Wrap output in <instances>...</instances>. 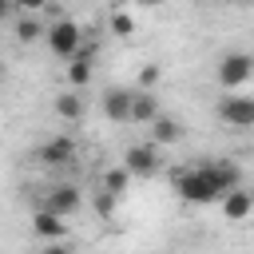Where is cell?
<instances>
[{
  "instance_id": "6da1fadb",
  "label": "cell",
  "mask_w": 254,
  "mask_h": 254,
  "mask_svg": "<svg viewBox=\"0 0 254 254\" xmlns=\"http://www.w3.org/2000/svg\"><path fill=\"white\" fill-rule=\"evenodd\" d=\"M175 190H179V198H187V202H218V198H222V190H218V183H214V175H210L206 163L179 171Z\"/></svg>"
},
{
  "instance_id": "7a4b0ae2",
  "label": "cell",
  "mask_w": 254,
  "mask_h": 254,
  "mask_svg": "<svg viewBox=\"0 0 254 254\" xmlns=\"http://www.w3.org/2000/svg\"><path fill=\"white\" fill-rule=\"evenodd\" d=\"M44 40H48V48H52V56H60V60H71V56L79 52V44H83V32H79V24H75V20H67V16H60L56 24H48V32H44Z\"/></svg>"
},
{
  "instance_id": "3957f363",
  "label": "cell",
  "mask_w": 254,
  "mask_h": 254,
  "mask_svg": "<svg viewBox=\"0 0 254 254\" xmlns=\"http://www.w3.org/2000/svg\"><path fill=\"white\" fill-rule=\"evenodd\" d=\"M218 87H226V91H234V87H242L250 75H254V56L250 52H226L222 60H218Z\"/></svg>"
},
{
  "instance_id": "277c9868",
  "label": "cell",
  "mask_w": 254,
  "mask_h": 254,
  "mask_svg": "<svg viewBox=\"0 0 254 254\" xmlns=\"http://www.w3.org/2000/svg\"><path fill=\"white\" fill-rule=\"evenodd\" d=\"M123 167H127V175H131V179H151V175L163 167L159 147H155V143H135V147H127Z\"/></svg>"
},
{
  "instance_id": "5b68a950",
  "label": "cell",
  "mask_w": 254,
  "mask_h": 254,
  "mask_svg": "<svg viewBox=\"0 0 254 254\" xmlns=\"http://www.w3.org/2000/svg\"><path fill=\"white\" fill-rule=\"evenodd\" d=\"M218 119L226 127H238V131L254 127V95H226L218 103Z\"/></svg>"
},
{
  "instance_id": "8992f818",
  "label": "cell",
  "mask_w": 254,
  "mask_h": 254,
  "mask_svg": "<svg viewBox=\"0 0 254 254\" xmlns=\"http://www.w3.org/2000/svg\"><path fill=\"white\" fill-rule=\"evenodd\" d=\"M75 155H79V147H75L71 135H52V139L40 143V151H36V159H40L44 167H67V163H75Z\"/></svg>"
},
{
  "instance_id": "52a82bcc",
  "label": "cell",
  "mask_w": 254,
  "mask_h": 254,
  "mask_svg": "<svg viewBox=\"0 0 254 254\" xmlns=\"http://www.w3.org/2000/svg\"><path fill=\"white\" fill-rule=\"evenodd\" d=\"M79 202H83V194H79L75 183H56V187H48V194H44V206L56 210L60 218H71V214L79 210Z\"/></svg>"
},
{
  "instance_id": "ba28073f",
  "label": "cell",
  "mask_w": 254,
  "mask_h": 254,
  "mask_svg": "<svg viewBox=\"0 0 254 254\" xmlns=\"http://www.w3.org/2000/svg\"><path fill=\"white\" fill-rule=\"evenodd\" d=\"M218 202H222V218H226V222H242V218H250V214H254V190L230 187Z\"/></svg>"
},
{
  "instance_id": "9c48e42d",
  "label": "cell",
  "mask_w": 254,
  "mask_h": 254,
  "mask_svg": "<svg viewBox=\"0 0 254 254\" xmlns=\"http://www.w3.org/2000/svg\"><path fill=\"white\" fill-rule=\"evenodd\" d=\"M32 234L44 238V242H52V238H67V218H60L56 210L40 206V210L32 214Z\"/></svg>"
},
{
  "instance_id": "30bf717a",
  "label": "cell",
  "mask_w": 254,
  "mask_h": 254,
  "mask_svg": "<svg viewBox=\"0 0 254 254\" xmlns=\"http://www.w3.org/2000/svg\"><path fill=\"white\" fill-rule=\"evenodd\" d=\"M103 115L111 123H131V91L127 87H107L103 91Z\"/></svg>"
},
{
  "instance_id": "8fae6325",
  "label": "cell",
  "mask_w": 254,
  "mask_h": 254,
  "mask_svg": "<svg viewBox=\"0 0 254 254\" xmlns=\"http://www.w3.org/2000/svg\"><path fill=\"white\" fill-rule=\"evenodd\" d=\"M95 64V48H79L75 56H71V64H67V83L71 87H83V83H91V67Z\"/></svg>"
},
{
  "instance_id": "7c38bea8",
  "label": "cell",
  "mask_w": 254,
  "mask_h": 254,
  "mask_svg": "<svg viewBox=\"0 0 254 254\" xmlns=\"http://www.w3.org/2000/svg\"><path fill=\"white\" fill-rule=\"evenodd\" d=\"M179 139H183V123L159 111V115L151 119V143H155V147H171V143H179Z\"/></svg>"
},
{
  "instance_id": "4fadbf2b",
  "label": "cell",
  "mask_w": 254,
  "mask_h": 254,
  "mask_svg": "<svg viewBox=\"0 0 254 254\" xmlns=\"http://www.w3.org/2000/svg\"><path fill=\"white\" fill-rule=\"evenodd\" d=\"M155 115H159V95L147 87L131 91V123H151Z\"/></svg>"
},
{
  "instance_id": "5bb4252c",
  "label": "cell",
  "mask_w": 254,
  "mask_h": 254,
  "mask_svg": "<svg viewBox=\"0 0 254 254\" xmlns=\"http://www.w3.org/2000/svg\"><path fill=\"white\" fill-rule=\"evenodd\" d=\"M56 115H60V119H67V123H75V119L83 115V99H79L75 91H64V95H56Z\"/></svg>"
},
{
  "instance_id": "9a60e30c",
  "label": "cell",
  "mask_w": 254,
  "mask_h": 254,
  "mask_svg": "<svg viewBox=\"0 0 254 254\" xmlns=\"http://www.w3.org/2000/svg\"><path fill=\"white\" fill-rule=\"evenodd\" d=\"M44 32H48V28H44V24L36 20V16H24V20L16 24V40H20V44H36V40H40Z\"/></svg>"
},
{
  "instance_id": "2e32d148",
  "label": "cell",
  "mask_w": 254,
  "mask_h": 254,
  "mask_svg": "<svg viewBox=\"0 0 254 254\" xmlns=\"http://www.w3.org/2000/svg\"><path fill=\"white\" fill-rule=\"evenodd\" d=\"M127 183H131L127 167H111V171L103 175V190H111V194H123V190H127Z\"/></svg>"
},
{
  "instance_id": "e0dca14e",
  "label": "cell",
  "mask_w": 254,
  "mask_h": 254,
  "mask_svg": "<svg viewBox=\"0 0 254 254\" xmlns=\"http://www.w3.org/2000/svg\"><path fill=\"white\" fill-rule=\"evenodd\" d=\"M111 32H115V36H123V40H127V36H131V32H135V20H131V16H127V12H115V16H111Z\"/></svg>"
},
{
  "instance_id": "ac0fdd59",
  "label": "cell",
  "mask_w": 254,
  "mask_h": 254,
  "mask_svg": "<svg viewBox=\"0 0 254 254\" xmlns=\"http://www.w3.org/2000/svg\"><path fill=\"white\" fill-rule=\"evenodd\" d=\"M159 79H163V67H159V64H147V67H139V87H147V91H151Z\"/></svg>"
},
{
  "instance_id": "d6986e66",
  "label": "cell",
  "mask_w": 254,
  "mask_h": 254,
  "mask_svg": "<svg viewBox=\"0 0 254 254\" xmlns=\"http://www.w3.org/2000/svg\"><path fill=\"white\" fill-rule=\"evenodd\" d=\"M115 198H119V194H111V190H99V194H95V210H99V218H111Z\"/></svg>"
},
{
  "instance_id": "ffe728a7",
  "label": "cell",
  "mask_w": 254,
  "mask_h": 254,
  "mask_svg": "<svg viewBox=\"0 0 254 254\" xmlns=\"http://www.w3.org/2000/svg\"><path fill=\"white\" fill-rule=\"evenodd\" d=\"M40 254H75V250H71V242H67V238H52V242H44V246H40Z\"/></svg>"
},
{
  "instance_id": "44dd1931",
  "label": "cell",
  "mask_w": 254,
  "mask_h": 254,
  "mask_svg": "<svg viewBox=\"0 0 254 254\" xmlns=\"http://www.w3.org/2000/svg\"><path fill=\"white\" fill-rule=\"evenodd\" d=\"M8 4H12V8H20V12H28V16H32V12H40V8H44V4H48V0H8Z\"/></svg>"
},
{
  "instance_id": "7402d4cb",
  "label": "cell",
  "mask_w": 254,
  "mask_h": 254,
  "mask_svg": "<svg viewBox=\"0 0 254 254\" xmlns=\"http://www.w3.org/2000/svg\"><path fill=\"white\" fill-rule=\"evenodd\" d=\"M139 4H147V8H159V4H167V0H139Z\"/></svg>"
},
{
  "instance_id": "603a6c76",
  "label": "cell",
  "mask_w": 254,
  "mask_h": 254,
  "mask_svg": "<svg viewBox=\"0 0 254 254\" xmlns=\"http://www.w3.org/2000/svg\"><path fill=\"white\" fill-rule=\"evenodd\" d=\"M8 8H12V4H8V0H0V20L8 16Z\"/></svg>"
},
{
  "instance_id": "cb8c5ba5",
  "label": "cell",
  "mask_w": 254,
  "mask_h": 254,
  "mask_svg": "<svg viewBox=\"0 0 254 254\" xmlns=\"http://www.w3.org/2000/svg\"><path fill=\"white\" fill-rule=\"evenodd\" d=\"M246 4H254V0H246Z\"/></svg>"
}]
</instances>
